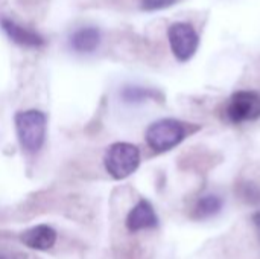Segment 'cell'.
Masks as SVG:
<instances>
[{"label":"cell","mask_w":260,"mask_h":259,"mask_svg":"<svg viewBox=\"0 0 260 259\" xmlns=\"http://www.w3.org/2000/svg\"><path fill=\"white\" fill-rule=\"evenodd\" d=\"M15 133L21 148L27 153H38L46 140L47 116L41 110H24L14 116Z\"/></svg>","instance_id":"1"},{"label":"cell","mask_w":260,"mask_h":259,"mask_svg":"<svg viewBox=\"0 0 260 259\" xmlns=\"http://www.w3.org/2000/svg\"><path fill=\"white\" fill-rule=\"evenodd\" d=\"M187 136V125L181 121L165 118L152 122L146 133L145 139L151 150L155 153H166L180 145Z\"/></svg>","instance_id":"2"},{"label":"cell","mask_w":260,"mask_h":259,"mask_svg":"<svg viewBox=\"0 0 260 259\" xmlns=\"http://www.w3.org/2000/svg\"><path fill=\"white\" fill-rule=\"evenodd\" d=\"M104 165L113 179L123 180L137 171L140 165V150L129 142H116L107 148Z\"/></svg>","instance_id":"3"},{"label":"cell","mask_w":260,"mask_h":259,"mask_svg":"<svg viewBox=\"0 0 260 259\" xmlns=\"http://www.w3.org/2000/svg\"><path fill=\"white\" fill-rule=\"evenodd\" d=\"M225 119L239 125L260 119V93L256 90H239L233 93L225 105Z\"/></svg>","instance_id":"4"},{"label":"cell","mask_w":260,"mask_h":259,"mask_svg":"<svg viewBox=\"0 0 260 259\" xmlns=\"http://www.w3.org/2000/svg\"><path fill=\"white\" fill-rule=\"evenodd\" d=\"M169 44L172 49V53L180 61L190 60L200 44V38L197 31L189 23H175L168 31Z\"/></svg>","instance_id":"5"},{"label":"cell","mask_w":260,"mask_h":259,"mask_svg":"<svg viewBox=\"0 0 260 259\" xmlns=\"http://www.w3.org/2000/svg\"><path fill=\"white\" fill-rule=\"evenodd\" d=\"M125 226L131 234L155 229L158 226V217L155 214L154 206L145 198L139 200L137 205L128 212Z\"/></svg>","instance_id":"6"},{"label":"cell","mask_w":260,"mask_h":259,"mask_svg":"<svg viewBox=\"0 0 260 259\" xmlns=\"http://www.w3.org/2000/svg\"><path fill=\"white\" fill-rule=\"evenodd\" d=\"M56 238H58L56 231L47 224H37V226L24 231L20 235V241L26 247L40 250V252L50 250L56 244Z\"/></svg>","instance_id":"7"},{"label":"cell","mask_w":260,"mask_h":259,"mask_svg":"<svg viewBox=\"0 0 260 259\" xmlns=\"http://www.w3.org/2000/svg\"><path fill=\"white\" fill-rule=\"evenodd\" d=\"M0 26L6 32V35L18 46L37 49V47H41L44 44V38L38 32H35L29 27H24L11 18L3 17L0 20Z\"/></svg>","instance_id":"8"},{"label":"cell","mask_w":260,"mask_h":259,"mask_svg":"<svg viewBox=\"0 0 260 259\" xmlns=\"http://www.w3.org/2000/svg\"><path fill=\"white\" fill-rule=\"evenodd\" d=\"M101 43V34L96 27L87 26L75 31L70 37V46L79 53H90L96 50Z\"/></svg>","instance_id":"9"},{"label":"cell","mask_w":260,"mask_h":259,"mask_svg":"<svg viewBox=\"0 0 260 259\" xmlns=\"http://www.w3.org/2000/svg\"><path fill=\"white\" fill-rule=\"evenodd\" d=\"M224 206V200L216 194H207L203 195L192 209V217L195 220H209L212 217H216Z\"/></svg>","instance_id":"10"},{"label":"cell","mask_w":260,"mask_h":259,"mask_svg":"<svg viewBox=\"0 0 260 259\" xmlns=\"http://www.w3.org/2000/svg\"><path fill=\"white\" fill-rule=\"evenodd\" d=\"M149 95H151L149 90H145V89H140V87H128V89L123 90V98H125V101H129V102L143 101Z\"/></svg>","instance_id":"11"},{"label":"cell","mask_w":260,"mask_h":259,"mask_svg":"<svg viewBox=\"0 0 260 259\" xmlns=\"http://www.w3.org/2000/svg\"><path fill=\"white\" fill-rule=\"evenodd\" d=\"M241 195L250 203H259L260 202V189L253 183H245L241 188Z\"/></svg>","instance_id":"12"},{"label":"cell","mask_w":260,"mask_h":259,"mask_svg":"<svg viewBox=\"0 0 260 259\" xmlns=\"http://www.w3.org/2000/svg\"><path fill=\"white\" fill-rule=\"evenodd\" d=\"M175 0H142V8L146 11H157L171 6Z\"/></svg>","instance_id":"13"},{"label":"cell","mask_w":260,"mask_h":259,"mask_svg":"<svg viewBox=\"0 0 260 259\" xmlns=\"http://www.w3.org/2000/svg\"><path fill=\"white\" fill-rule=\"evenodd\" d=\"M0 259H26V255L20 252H0Z\"/></svg>","instance_id":"14"},{"label":"cell","mask_w":260,"mask_h":259,"mask_svg":"<svg viewBox=\"0 0 260 259\" xmlns=\"http://www.w3.org/2000/svg\"><path fill=\"white\" fill-rule=\"evenodd\" d=\"M251 223H253V226H254V231H256L257 238H259L260 241V211L254 212V214L251 215Z\"/></svg>","instance_id":"15"}]
</instances>
